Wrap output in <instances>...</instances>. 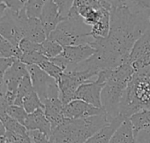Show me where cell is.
Returning a JSON list of instances; mask_svg holds the SVG:
<instances>
[{
	"label": "cell",
	"mask_w": 150,
	"mask_h": 143,
	"mask_svg": "<svg viewBox=\"0 0 150 143\" xmlns=\"http://www.w3.org/2000/svg\"><path fill=\"white\" fill-rule=\"evenodd\" d=\"M111 28L106 41L109 48L129 62L136 40L150 27V11L133 4L111 9ZM130 63V62H129Z\"/></svg>",
	"instance_id": "cell-1"
},
{
	"label": "cell",
	"mask_w": 150,
	"mask_h": 143,
	"mask_svg": "<svg viewBox=\"0 0 150 143\" xmlns=\"http://www.w3.org/2000/svg\"><path fill=\"white\" fill-rule=\"evenodd\" d=\"M110 122L106 113L76 120L65 119L52 131L50 140L53 143H85Z\"/></svg>",
	"instance_id": "cell-2"
},
{
	"label": "cell",
	"mask_w": 150,
	"mask_h": 143,
	"mask_svg": "<svg viewBox=\"0 0 150 143\" xmlns=\"http://www.w3.org/2000/svg\"><path fill=\"white\" fill-rule=\"evenodd\" d=\"M150 110V66L135 71L120 105V114L130 118L141 110Z\"/></svg>",
	"instance_id": "cell-3"
},
{
	"label": "cell",
	"mask_w": 150,
	"mask_h": 143,
	"mask_svg": "<svg viewBox=\"0 0 150 143\" xmlns=\"http://www.w3.org/2000/svg\"><path fill=\"white\" fill-rule=\"evenodd\" d=\"M91 26L76 13H72L63 19L47 38L59 42L63 47L91 44L94 40Z\"/></svg>",
	"instance_id": "cell-4"
},
{
	"label": "cell",
	"mask_w": 150,
	"mask_h": 143,
	"mask_svg": "<svg viewBox=\"0 0 150 143\" xmlns=\"http://www.w3.org/2000/svg\"><path fill=\"white\" fill-rule=\"evenodd\" d=\"M25 7L16 13L1 3L0 6V34L13 45L18 47L19 42L25 38V21L27 18Z\"/></svg>",
	"instance_id": "cell-5"
},
{
	"label": "cell",
	"mask_w": 150,
	"mask_h": 143,
	"mask_svg": "<svg viewBox=\"0 0 150 143\" xmlns=\"http://www.w3.org/2000/svg\"><path fill=\"white\" fill-rule=\"evenodd\" d=\"M34 91L42 102L50 98H61L57 81L47 74L38 65L27 66Z\"/></svg>",
	"instance_id": "cell-6"
},
{
	"label": "cell",
	"mask_w": 150,
	"mask_h": 143,
	"mask_svg": "<svg viewBox=\"0 0 150 143\" xmlns=\"http://www.w3.org/2000/svg\"><path fill=\"white\" fill-rule=\"evenodd\" d=\"M96 76L91 71L63 72L57 84L60 89V97L64 105L75 99L76 92L83 84L89 82L91 78Z\"/></svg>",
	"instance_id": "cell-7"
},
{
	"label": "cell",
	"mask_w": 150,
	"mask_h": 143,
	"mask_svg": "<svg viewBox=\"0 0 150 143\" xmlns=\"http://www.w3.org/2000/svg\"><path fill=\"white\" fill-rule=\"evenodd\" d=\"M127 88L111 81L105 82L101 93V102L110 121L120 115V105Z\"/></svg>",
	"instance_id": "cell-8"
},
{
	"label": "cell",
	"mask_w": 150,
	"mask_h": 143,
	"mask_svg": "<svg viewBox=\"0 0 150 143\" xmlns=\"http://www.w3.org/2000/svg\"><path fill=\"white\" fill-rule=\"evenodd\" d=\"M95 52V48L90 44L64 47L63 51L61 54V56L67 64V69L64 72L72 71L77 64L89 59Z\"/></svg>",
	"instance_id": "cell-9"
},
{
	"label": "cell",
	"mask_w": 150,
	"mask_h": 143,
	"mask_svg": "<svg viewBox=\"0 0 150 143\" xmlns=\"http://www.w3.org/2000/svg\"><path fill=\"white\" fill-rule=\"evenodd\" d=\"M28 73L27 65L18 59L4 75L1 76V92L5 91L17 92L21 81Z\"/></svg>",
	"instance_id": "cell-10"
},
{
	"label": "cell",
	"mask_w": 150,
	"mask_h": 143,
	"mask_svg": "<svg viewBox=\"0 0 150 143\" xmlns=\"http://www.w3.org/2000/svg\"><path fill=\"white\" fill-rule=\"evenodd\" d=\"M64 117L66 119L76 120L98 115L105 113L103 108L96 107L80 99H74L64 105Z\"/></svg>",
	"instance_id": "cell-11"
},
{
	"label": "cell",
	"mask_w": 150,
	"mask_h": 143,
	"mask_svg": "<svg viewBox=\"0 0 150 143\" xmlns=\"http://www.w3.org/2000/svg\"><path fill=\"white\" fill-rule=\"evenodd\" d=\"M105 84L96 81H89L83 84L76 91L75 99L87 102L96 107L103 108L101 102V93Z\"/></svg>",
	"instance_id": "cell-12"
},
{
	"label": "cell",
	"mask_w": 150,
	"mask_h": 143,
	"mask_svg": "<svg viewBox=\"0 0 150 143\" xmlns=\"http://www.w3.org/2000/svg\"><path fill=\"white\" fill-rule=\"evenodd\" d=\"M45 108V115L47 120L51 124L52 131L61 126L64 120V104L62 103L61 98H50L43 102Z\"/></svg>",
	"instance_id": "cell-13"
},
{
	"label": "cell",
	"mask_w": 150,
	"mask_h": 143,
	"mask_svg": "<svg viewBox=\"0 0 150 143\" xmlns=\"http://www.w3.org/2000/svg\"><path fill=\"white\" fill-rule=\"evenodd\" d=\"M40 19L47 33V37L63 20V18L59 12L58 6L54 0H47L46 2Z\"/></svg>",
	"instance_id": "cell-14"
},
{
	"label": "cell",
	"mask_w": 150,
	"mask_h": 143,
	"mask_svg": "<svg viewBox=\"0 0 150 143\" xmlns=\"http://www.w3.org/2000/svg\"><path fill=\"white\" fill-rule=\"evenodd\" d=\"M25 127L28 131L39 130L47 135L49 138L52 135L51 124L45 115L44 109H38L32 113H28L25 122Z\"/></svg>",
	"instance_id": "cell-15"
},
{
	"label": "cell",
	"mask_w": 150,
	"mask_h": 143,
	"mask_svg": "<svg viewBox=\"0 0 150 143\" xmlns=\"http://www.w3.org/2000/svg\"><path fill=\"white\" fill-rule=\"evenodd\" d=\"M126 119L127 118H126L122 114L119 115L118 117L113 119L108 125L101 128L94 135L89 138L85 143H110L114 133Z\"/></svg>",
	"instance_id": "cell-16"
},
{
	"label": "cell",
	"mask_w": 150,
	"mask_h": 143,
	"mask_svg": "<svg viewBox=\"0 0 150 143\" xmlns=\"http://www.w3.org/2000/svg\"><path fill=\"white\" fill-rule=\"evenodd\" d=\"M25 38L35 42L42 43L47 39V33L40 18H27L25 21Z\"/></svg>",
	"instance_id": "cell-17"
},
{
	"label": "cell",
	"mask_w": 150,
	"mask_h": 143,
	"mask_svg": "<svg viewBox=\"0 0 150 143\" xmlns=\"http://www.w3.org/2000/svg\"><path fill=\"white\" fill-rule=\"evenodd\" d=\"M110 143H137L129 118L126 119L118 127Z\"/></svg>",
	"instance_id": "cell-18"
},
{
	"label": "cell",
	"mask_w": 150,
	"mask_h": 143,
	"mask_svg": "<svg viewBox=\"0 0 150 143\" xmlns=\"http://www.w3.org/2000/svg\"><path fill=\"white\" fill-rule=\"evenodd\" d=\"M150 52V27L136 40L134 43L130 55L129 62L132 64L140 57Z\"/></svg>",
	"instance_id": "cell-19"
},
{
	"label": "cell",
	"mask_w": 150,
	"mask_h": 143,
	"mask_svg": "<svg viewBox=\"0 0 150 143\" xmlns=\"http://www.w3.org/2000/svg\"><path fill=\"white\" fill-rule=\"evenodd\" d=\"M129 120L131 122L135 137L141 132L150 131V110L144 109L133 114Z\"/></svg>",
	"instance_id": "cell-20"
},
{
	"label": "cell",
	"mask_w": 150,
	"mask_h": 143,
	"mask_svg": "<svg viewBox=\"0 0 150 143\" xmlns=\"http://www.w3.org/2000/svg\"><path fill=\"white\" fill-rule=\"evenodd\" d=\"M0 120L1 123L4 126L7 133L21 136H25L28 135V130L25 128V127L15 119L11 118L5 112L0 111Z\"/></svg>",
	"instance_id": "cell-21"
},
{
	"label": "cell",
	"mask_w": 150,
	"mask_h": 143,
	"mask_svg": "<svg viewBox=\"0 0 150 143\" xmlns=\"http://www.w3.org/2000/svg\"><path fill=\"white\" fill-rule=\"evenodd\" d=\"M110 28H111V11L104 8L100 19L91 28V35L94 37L106 38L109 35Z\"/></svg>",
	"instance_id": "cell-22"
},
{
	"label": "cell",
	"mask_w": 150,
	"mask_h": 143,
	"mask_svg": "<svg viewBox=\"0 0 150 143\" xmlns=\"http://www.w3.org/2000/svg\"><path fill=\"white\" fill-rule=\"evenodd\" d=\"M64 47L59 42L47 38L42 43H40V52L48 59L54 58L61 55Z\"/></svg>",
	"instance_id": "cell-23"
},
{
	"label": "cell",
	"mask_w": 150,
	"mask_h": 143,
	"mask_svg": "<svg viewBox=\"0 0 150 143\" xmlns=\"http://www.w3.org/2000/svg\"><path fill=\"white\" fill-rule=\"evenodd\" d=\"M33 91H34L33 90V86L32 84V80L30 77L29 73L23 78V80L21 81L18 91H17V98L15 100L14 105H19V106H23V99L28 96L29 94H31Z\"/></svg>",
	"instance_id": "cell-24"
},
{
	"label": "cell",
	"mask_w": 150,
	"mask_h": 143,
	"mask_svg": "<svg viewBox=\"0 0 150 143\" xmlns=\"http://www.w3.org/2000/svg\"><path fill=\"white\" fill-rule=\"evenodd\" d=\"M22 55L23 53L18 47L13 45L3 36L0 37V57H16L20 60Z\"/></svg>",
	"instance_id": "cell-25"
},
{
	"label": "cell",
	"mask_w": 150,
	"mask_h": 143,
	"mask_svg": "<svg viewBox=\"0 0 150 143\" xmlns=\"http://www.w3.org/2000/svg\"><path fill=\"white\" fill-rule=\"evenodd\" d=\"M23 107L27 112V113H32L38 109H44L45 105L40 98L39 95L35 91H33L23 99Z\"/></svg>",
	"instance_id": "cell-26"
},
{
	"label": "cell",
	"mask_w": 150,
	"mask_h": 143,
	"mask_svg": "<svg viewBox=\"0 0 150 143\" xmlns=\"http://www.w3.org/2000/svg\"><path fill=\"white\" fill-rule=\"evenodd\" d=\"M47 1V0H28L25 5L27 17L31 18H40Z\"/></svg>",
	"instance_id": "cell-27"
},
{
	"label": "cell",
	"mask_w": 150,
	"mask_h": 143,
	"mask_svg": "<svg viewBox=\"0 0 150 143\" xmlns=\"http://www.w3.org/2000/svg\"><path fill=\"white\" fill-rule=\"evenodd\" d=\"M40 66L47 74H48L51 77H53L54 79H55L56 81L59 80V78L61 77V76L62 75V73L64 72L59 66H57L55 63H54L50 59H46L45 61H43L40 65Z\"/></svg>",
	"instance_id": "cell-28"
},
{
	"label": "cell",
	"mask_w": 150,
	"mask_h": 143,
	"mask_svg": "<svg viewBox=\"0 0 150 143\" xmlns=\"http://www.w3.org/2000/svg\"><path fill=\"white\" fill-rule=\"evenodd\" d=\"M1 112H5L8 115H10L11 118L18 120L19 123H21L24 126H25V120L28 116L27 112L25 110V108L23 106H19V105H12L7 107L5 110L1 111Z\"/></svg>",
	"instance_id": "cell-29"
},
{
	"label": "cell",
	"mask_w": 150,
	"mask_h": 143,
	"mask_svg": "<svg viewBox=\"0 0 150 143\" xmlns=\"http://www.w3.org/2000/svg\"><path fill=\"white\" fill-rule=\"evenodd\" d=\"M46 59H47V57H46L40 52L33 51V52L23 54L20 58V61L25 64H26L27 66H29V65H40Z\"/></svg>",
	"instance_id": "cell-30"
},
{
	"label": "cell",
	"mask_w": 150,
	"mask_h": 143,
	"mask_svg": "<svg viewBox=\"0 0 150 143\" xmlns=\"http://www.w3.org/2000/svg\"><path fill=\"white\" fill-rule=\"evenodd\" d=\"M103 9L104 8H101L99 10H97V9H91L83 17V20L84 22L90 25V26H93L94 25H96L98 20L100 19L101 16H102V11H103Z\"/></svg>",
	"instance_id": "cell-31"
},
{
	"label": "cell",
	"mask_w": 150,
	"mask_h": 143,
	"mask_svg": "<svg viewBox=\"0 0 150 143\" xmlns=\"http://www.w3.org/2000/svg\"><path fill=\"white\" fill-rule=\"evenodd\" d=\"M54 1L58 6L61 16L63 18V19L67 18L74 5L75 0H54Z\"/></svg>",
	"instance_id": "cell-32"
},
{
	"label": "cell",
	"mask_w": 150,
	"mask_h": 143,
	"mask_svg": "<svg viewBox=\"0 0 150 143\" xmlns=\"http://www.w3.org/2000/svg\"><path fill=\"white\" fill-rule=\"evenodd\" d=\"M80 8H93L99 10L103 8L98 0H75L72 9L78 10Z\"/></svg>",
	"instance_id": "cell-33"
},
{
	"label": "cell",
	"mask_w": 150,
	"mask_h": 143,
	"mask_svg": "<svg viewBox=\"0 0 150 143\" xmlns=\"http://www.w3.org/2000/svg\"><path fill=\"white\" fill-rule=\"evenodd\" d=\"M28 0H1V3L4 4L11 11L19 13L26 5Z\"/></svg>",
	"instance_id": "cell-34"
},
{
	"label": "cell",
	"mask_w": 150,
	"mask_h": 143,
	"mask_svg": "<svg viewBox=\"0 0 150 143\" xmlns=\"http://www.w3.org/2000/svg\"><path fill=\"white\" fill-rule=\"evenodd\" d=\"M18 47L23 54L33 52V51H39L40 52V44L35 43L27 38H24L18 44Z\"/></svg>",
	"instance_id": "cell-35"
},
{
	"label": "cell",
	"mask_w": 150,
	"mask_h": 143,
	"mask_svg": "<svg viewBox=\"0 0 150 143\" xmlns=\"http://www.w3.org/2000/svg\"><path fill=\"white\" fill-rule=\"evenodd\" d=\"M28 135L33 143H53V142L47 135H45L44 133L39 130L28 131Z\"/></svg>",
	"instance_id": "cell-36"
},
{
	"label": "cell",
	"mask_w": 150,
	"mask_h": 143,
	"mask_svg": "<svg viewBox=\"0 0 150 143\" xmlns=\"http://www.w3.org/2000/svg\"><path fill=\"white\" fill-rule=\"evenodd\" d=\"M132 66L134 67V69H135V71L145 69L147 67L150 66V52L144 55L143 56L140 57L139 59H137L135 62H134L132 63Z\"/></svg>",
	"instance_id": "cell-37"
},
{
	"label": "cell",
	"mask_w": 150,
	"mask_h": 143,
	"mask_svg": "<svg viewBox=\"0 0 150 143\" xmlns=\"http://www.w3.org/2000/svg\"><path fill=\"white\" fill-rule=\"evenodd\" d=\"M18 60L16 57H1L0 58V73L1 76L4 75V73L13 65V63Z\"/></svg>",
	"instance_id": "cell-38"
},
{
	"label": "cell",
	"mask_w": 150,
	"mask_h": 143,
	"mask_svg": "<svg viewBox=\"0 0 150 143\" xmlns=\"http://www.w3.org/2000/svg\"><path fill=\"white\" fill-rule=\"evenodd\" d=\"M137 143H150V131L141 132L136 136Z\"/></svg>",
	"instance_id": "cell-39"
},
{
	"label": "cell",
	"mask_w": 150,
	"mask_h": 143,
	"mask_svg": "<svg viewBox=\"0 0 150 143\" xmlns=\"http://www.w3.org/2000/svg\"><path fill=\"white\" fill-rule=\"evenodd\" d=\"M98 2L100 3L101 6L108 11H111V0H98Z\"/></svg>",
	"instance_id": "cell-40"
}]
</instances>
